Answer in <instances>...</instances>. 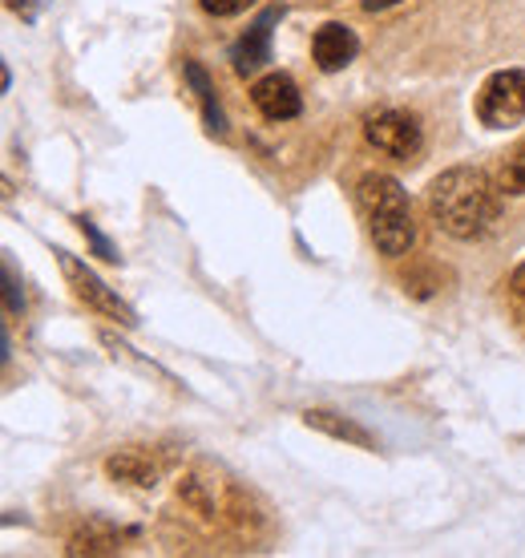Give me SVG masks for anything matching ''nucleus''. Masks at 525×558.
Wrapping results in <instances>:
<instances>
[{
  "instance_id": "obj_15",
  "label": "nucleus",
  "mask_w": 525,
  "mask_h": 558,
  "mask_svg": "<svg viewBox=\"0 0 525 558\" xmlns=\"http://www.w3.org/2000/svg\"><path fill=\"white\" fill-rule=\"evenodd\" d=\"M203 4V13L210 16H239L243 9H251L255 0H198Z\"/></svg>"
},
{
  "instance_id": "obj_6",
  "label": "nucleus",
  "mask_w": 525,
  "mask_h": 558,
  "mask_svg": "<svg viewBox=\"0 0 525 558\" xmlns=\"http://www.w3.org/2000/svg\"><path fill=\"white\" fill-rule=\"evenodd\" d=\"M251 101H255V110L267 118V122H291V118H300L304 110V98H300V89L291 82L288 73H267L255 82L251 89Z\"/></svg>"
},
{
  "instance_id": "obj_9",
  "label": "nucleus",
  "mask_w": 525,
  "mask_h": 558,
  "mask_svg": "<svg viewBox=\"0 0 525 558\" xmlns=\"http://www.w3.org/2000/svg\"><path fill=\"white\" fill-rule=\"evenodd\" d=\"M106 474H110L113 482H125V486L154 489L158 477H162V458H154L150 449H142V446L118 449V453L106 458Z\"/></svg>"
},
{
  "instance_id": "obj_3",
  "label": "nucleus",
  "mask_w": 525,
  "mask_h": 558,
  "mask_svg": "<svg viewBox=\"0 0 525 558\" xmlns=\"http://www.w3.org/2000/svg\"><path fill=\"white\" fill-rule=\"evenodd\" d=\"M57 264H61V271H65V283H70V292L77 304H85L89 312H97L101 320L118 324V328H134V324H138L134 307L125 304L113 288H106V283L97 279L94 267H85L82 259H73L70 252H57Z\"/></svg>"
},
{
  "instance_id": "obj_13",
  "label": "nucleus",
  "mask_w": 525,
  "mask_h": 558,
  "mask_svg": "<svg viewBox=\"0 0 525 558\" xmlns=\"http://www.w3.org/2000/svg\"><path fill=\"white\" fill-rule=\"evenodd\" d=\"M501 191L505 195H525V142L510 154V162L501 170Z\"/></svg>"
},
{
  "instance_id": "obj_7",
  "label": "nucleus",
  "mask_w": 525,
  "mask_h": 558,
  "mask_svg": "<svg viewBox=\"0 0 525 558\" xmlns=\"http://www.w3.org/2000/svg\"><path fill=\"white\" fill-rule=\"evenodd\" d=\"M276 21H279V9H267V13L239 37V45L231 49V70H235L239 77H255V73L271 61V25H276Z\"/></svg>"
},
{
  "instance_id": "obj_2",
  "label": "nucleus",
  "mask_w": 525,
  "mask_h": 558,
  "mask_svg": "<svg viewBox=\"0 0 525 558\" xmlns=\"http://www.w3.org/2000/svg\"><path fill=\"white\" fill-rule=\"evenodd\" d=\"M356 203L364 210V223H368L376 252L388 255V259H401V255L413 252L416 223L401 182L388 179V174H364L356 186Z\"/></svg>"
},
{
  "instance_id": "obj_19",
  "label": "nucleus",
  "mask_w": 525,
  "mask_h": 558,
  "mask_svg": "<svg viewBox=\"0 0 525 558\" xmlns=\"http://www.w3.org/2000/svg\"><path fill=\"white\" fill-rule=\"evenodd\" d=\"M9 9H16V13H25V21H33V16H37V9H33L28 0H9Z\"/></svg>"
},
{
  "instance_id": "obj_11",
  "label": "nucleus",
  "mask_w": 525,
  "mask_h": 558,
  "mask_svg": "<svg viewBox=\"0 0 525 558\" xmlns=\"http://www.w3.org/2000/svg\"><path fill=\"white\" fill-rule=\"evenodd\" d=\"M304 425H307V429L328 433V437L344 441V446H356V449H376V446H380L373 429H364L359 421L344 417V413H335V409H307Z\"/></svg>"
},
{
  "instance_id": "obj_10",
  "label": "nucleus",
  "mask_w": 525,
  "mask_h": 558,
  "mask_svg": "<svg viewBox=\"0 0 525 558\" xmlns=\"http://www.w3.org/2000/svg\"><path fill=\"white\" fill-rule=\"evenodd\" d=\"M125 543V534L113 526V522H106V518H85L82 526L70 534V543H65V555L73 558H89V555H118Z\"/></svg>"
},
{
  "instance_id": "obj_18",
  "label": "nucleus",
  "mask_w": 525,
  "mask_h": 558,
  "mask_svg": "<svg viewBox=\"0 0 525 558\" xmlns=\"http://www.w3.org/2000/svg\"><path fill=\"white\" fill-rule=\"evenodd\" d=\"M510 288H513V292H517V295H525V264L517 267V271H513V276H510Z\"/></svg>"
},
{
  "instance_id": "obj_8",
  "label": "nucleus",
  "mask_w": 525,
  "mask_h": 558,
  "mask_svg": "<svg viewBox=\"0 0 525 558\" xmlns=\"http://www.w3.org/2000/svg\"><path fill=\"white\" fill-rule=\"evenodd\" d=\"M359 53V41L356 33L347 25H335V21H328V25L316 28V37H312V57H316V65L323 73H340L347 70L352 61H356Z\"/></svg>"
},
{
  "instance_id": "obj_16",
  "label": "nucleus",
  "mask_w": 525,
  "mask_h": 558,
  "mask_svg": "<svg viewBox=\"0 0 525 558\" xmlns=\"http://www.w3.org/2000/svg\"><path fill=\"white\" fill-rule=\"evenodd\" d=\"M82 231H85V235H89V243H94V252L101 255V259H110V264H118V252H113L110 243H106V235H101V231H97V227L89 223V219H85V223H82Z\"/></svg>"
},
{
  "instance_id": "obj_5",
  "label": "nucleus",
  "mask_w": 525,
  "mask_h": 558,
  "mask_svg": "<svg viewBox=\"0 0 525 558\" xmlns=\"http://www.w3.org/2000/svg\"><path fill=\"white\" fill-rule=\"evenodd\" d=\"M364 138L388 158H416L425 146V130L416 122V113L408 110H376L364 122Z\"/></svg>"
},
{
  "instance_id": "obj_12",
  "label": "nucleus",
  "mask_w": 525,
  "mask_h": 558,
  "mask_svg": "<svg viewBox=\"0 0 525 558\" xmlns=\"http://www.w3.org/2000/svg\"><path fill=\"white\" fill-rule=\"evenodd\" d=\"M182 70H186V82H191L194 98H198V106H203V122H207V130L215 134V138H222V134H227V122H222L219 98H215V85H210L207 70H203L198 61H186Z\"/></svg>"
},
{
  "instance_id": "obj_1",
  "label": "nucleus",
  "mask_w": 525,
  "mask_h": 558,
  "mask_svg": "<svg viewBox=\"0 0 525 558\" xmlns=\"http://www.w3.org/2000/svg\"><path fill=\"white\" fill-rule=\"evenodd\" d=\"M429 210L444 235L473 243L493 231L501 215V191L477 167H453L429 186Z\"/></svg>"
},
{
  "instance_id": "obj_14",
  "label": "nucleus",
  "mask_w": 525,
  "mask_h": 558,
  "mask_svg": "<svg viewBox=\"0 0 525 558\" xmlns=\"http://www.w3.org/2000/svg\"><path fill=\"white\" fill-rule=\"evenodd\" d=\"M4 307L9 312H25V292H21V279H16V264H13V255L4 252Z\"/></svg>"
},
{
  "instance_id": "obj_17",
  "label": "nucleus",
  "mask_w": 525,
  "mask_h": 558,
  "mask_svg": "<svg viewBox=\"0 0 525 558\" xmlns=\"http://www.w3.org/2000/svg\"><path fill=\"white\" fill-rule=\"evenodd\" d=\"M364 4V13H384V9H396L401 0H359Z\"/></svg>"
},
{
  "instance_id": "obj_4",
  "label": "nucleus",
  "mask_w": 525,
  "mask_h": 558,
  "mask_svg": "<svg viewBox=\"0 0 525 558\" xmlns=\"http://www.w3.org/2000/svg\"><path fill=\"white\" fill-rule=\"evenodd\" d=\"M477 122L489 130H513L525 122V70H498L477 94Z\"/></svg>"
}]
</instances>
